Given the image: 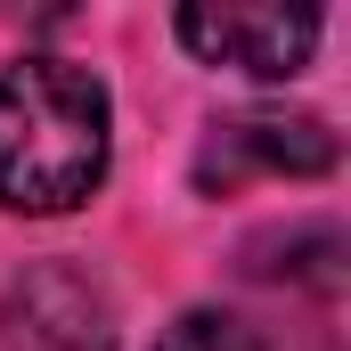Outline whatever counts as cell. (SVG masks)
<instances>
[{
  "label": "cell",
  "mask_w": 351,
  "mask_h": 351,
  "mask_svg": "<svg viewBox=\"0 0 351 351\" xmlns=\"http://www.w3.org/2000/svg\"><path fill=\"white\" fill-rule=\"evenodd\" d=\"M106 180V90L66 58L0 66V204L74 213Z\"/></svg>",
  "instance_id": "obj_1"
},
{
  "label": "cell",
  "mask_w": 351,
  "mask_h": 351,
  "mask_svg": "<svg viewBox=\"0 0 351 351\" xmlns=\"http://www.w3.org/2000/svg\"><path fill=\"white\" fill-rule=\"evenodd\" d=\"M327 164H335L327 123H311V114H237V123H213L196 180L204 188H245V180H311Z\"/></svg>",
  "instance_id": "obj_2"
},
{
  "label": "cell",
  "mask_w": 351,
  "mask_h": 351,
  "mask_svg": "<svg viewBox=\"0 0 351 351\" xmlns=\"http://www.w3.org/2000/svg\"><path fill=\"white\" fill-rule=\"evenodd\" d=\"M180 41L213 66L237 74H302L319 49V16L311 8H180Z\"/></svg>",
  "instance_id": "obj_3"
},
{
  "label": "cell",
  "mask_w": 351,
  "mask_h": 351,
  "mask_svg": "<svg viewBox=\"0 0 351 351\" xmlns=\"http://www.w3.org/2000/svg\"><path fill=\"white\" fill-rule=\"evenodd\" d=\"M8 335H16V351H106V302L74 269H41L16 286Z\"/></svg>",
  "instance_id": "obj_4"
},
{
  "label": "cell",
  "mask_w": 351,
  "mask_h": 351,
  "mask_svg": "<svg viewBox=\"0 0 351 351\" xmlns=\"http://www.w3.org/2000/svg\"><path fill=\"white\" fill-rule=\"evenodd\" d=\"M156 351H262V335L245 319H229V311H188Z\"/></svg>",
  "instance_id": "obj_5"
}]
</instances>
